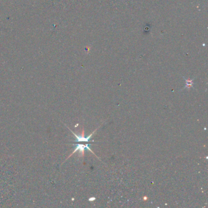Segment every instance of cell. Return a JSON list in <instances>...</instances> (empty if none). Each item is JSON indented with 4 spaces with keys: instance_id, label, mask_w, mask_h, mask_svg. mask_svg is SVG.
<instances>
[{
    "instance_id": "1",
    "label": "cell",
    "mask_w": 208,
    "mask_h": 208,
    "mask_svg": "<svg viewBox=\"0 0 208 208\" xmlns=\"http://www.w3.org/2000/svg\"><path fill=\"white\" fill-rule=\"evenodd\" d=\"M86 149H87L88 150H89L90 151H91L94 154V153L91 150V148H89V144H76V148L75 149V150L73 151V152L67 158V159H68L69 158H70L75 153H76L77 151H80V156H84V150Z\"/></svg>"
},
{
    "instance_id": "2",
    "label": "cell",
    "mask_w": 208,
    "mask_h": 208,
    "mask_svg": "<svg viewBox=\"0 0 208 208\" xmlns=\"http://www.w3.org/2000/svg\"><path fill=\"white\" fill-rule=\"evenodd\" d=\"M69 129V128H68ZM69 130L73 134V135L75 136V137H76V142H89L90 141V139H91V138L92 137V136H93V134L96 132V131L97 130V129H96L91 134H90L88 137H86L85 136H84V130L83 129V132H82V133H81V135H77V134H76L75 133H74L70 129H69Z\"/></svg>"
},
{
    "instance_id": "3",
    "label": "cell",
    "mask_w": 208,
    "mask_h": 208,
    "mask_svg": "<svg viewBox=\"0 0 208 208\" xmlns=\"http://www.w3.org/2000/svg\"><path fill=\"white\" fill-rule=\"evenodd\" d=\"M96 200V198L95 197H92V198H90L89 199V200L90 201V202H92V201H94V200Z\"/></svg>"
}]
</instances>
